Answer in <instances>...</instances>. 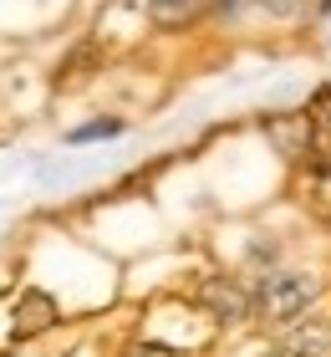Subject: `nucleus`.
Returning a JSON list of instances; mask_svg holds the SVG:
<instances>
[{"label":"nucleus","mask_w":331,"mask_h":357,"mask_svg":"<svg viewBox=\"0 0 331 357\" xmlns=\"http://www.w3.org/2000/svg\"><path fill=\"white\" fill-rule=\"evenodd\" d=\"M321 296V275L316 271H301V266H275V271H265L260 275V286H255V312L265 321H295V317H306V306H316Z\"/></svg>","instance_id":"f257e3e1"},{"label":"nucleus","mask_w":331,"mask_h":357,"mask_svg":"<svg viewBox=\"0 0 331 357\" xmlns=\"http://www.w3.org/2000/svg\"><path fill=\"white\" fill-rule=\"evenodd\" d=\"M199 306H204L209 321H220V327H240V321H250L255 312V291L240 281V275H209L204 286H199Z\"/></svg>","instance_id":"f03ea898"},{"label":"nucleus","mask_w":331,"mask_h":357,"mask_svg":"<svg viewBox=\"0 0 331 357\" xmlns=\"http://www.w3.org/2000/svg\"><path fill=\"white\" fill-rule=\"evenodd\" d=\"M260 133L270 138V149L280 158H306L311 153V138H316V123H311V112H275V118H260Z\"/></svg>","instance_id":"7ed1b4c3"},{"label":"nucleus","mask_w":331,"mask_h":357,"mask_svg":"<svg viewBox=\"0 0 331 357\" xmlns=\"http://www.w3.org/2000/svg\"><path fill=\"white\" fill-rule=\"evenodd\" d=\"M56 321V301L46 296V291H21V301H15V337H36V332H46Z\"/></svg>","instance_id":"20e7f679"},{"label":"nucleus","mask_w":331,"mask_h":357,"mask_svg":"<svg viewBox=\"0 0 331 357\" xmlns=\"http://www.w3.org/2000/svg\"><path fill=\"white\" fill-rule=\"evenodd\" d=\"M143 15L158 31H184V26L199 21V15H209V0H148Z\"/></svg>","instance_id":"39448f33"},{"label":"nucleus","mask_w":331,"mask_h":357,"mask_svg":"<svg viewBox=\"0 0 331 357\" xmlns=\"http://www.w3.org/2000/svg\"><path fill=\"white\" fill-rule=\"evenodd\" d=\"M291 352H295V357H326V352H331V327H326V321L295 327V332H291Z\"/></svg>","instance_id":"423d86ee"},{"label":"nucleus","mask_w":331,"mask_h":357,"mask_svg":"<svg viewBox=\"0 0 331 357\" xmlns=\"http://www.w3.org/2000/svg\"><path fill=\"white\" fill-rule=\"evenodd\" d=\"M123 128H128L123 118H92V123L72 128V133H66V143H72V149H82V143H97V138H118Z\"/></svg>","instance_id":"0eeeda50"},{"label":"nucleus","mask_w":331,"mask_h":357,"mask_svg":"<svg viewBox=\"0 0 331 357\" xmlns=\"http://www.w3.org/2000/svg\"><path fill=\"white\" fill-rule=\"evenodd\" d=\"M255 10H265L270 21H301L306 15V0H250Z\"/></svg>","instance_id":"6e6552de"},{"label":"nucleus","mask_w":331,"mask_h":357,"mask_svg":"<svg viewBox=\"0 0 331 357\" xmlns=\"http://www.w3.org/2000/svg\"><path fill=\"white\" fill-rule=\"evenodd\" d=\"M260 357H286V352H280V347H265V352H260Z\"/></svg>","instance_id":"1a4fd4ad"}]
</instances>
